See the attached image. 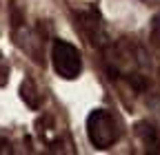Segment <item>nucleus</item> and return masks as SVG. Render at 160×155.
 <instances>
[{"label":"nucleus","mask_w":160,"mask_h":155,"mask_svg":"<svg viewBox=\"0 0 160 155\" xmlns=\"http://www.w3.org/2000/svg\"><path fill=\"white\" fill-rule=\"evenodd\" d=\"M120 129L113 113L107 109H93L87 115V138L96 148H109L118 140Z\"/></svg>","instance_id":"f257e3e1"},{"label":"nucleus","mask_w":160,"mask_h":155,"mask_svg":"<svg viewBox=\"0 0 160 155\" xmlns=\"http://www.w3.org/2000/svg\"><path fill=\"white\" fill-rule=\"evenodd\" d=\"M51 64L58 78L62 80H76L82 71V55L80 51L67 42V40H56L51 47Z\"/></svg>","instance_id":"f03ea898"},{"label":"nucleus","mask_w":160,"mask_h":155,"mask_svg":"<svg viewBox=\"0 0 160 155\" xmlns=\"http://www.w3.org/2000/svg\"><path fill=\"white\" fill-rule=\"evenodd\" d=\"M20 91H22V100H25L31 109H36V106H38V91H36L33 82H31V80H25Z\"/></svg>","instance_id":"7ed1b4c3"},{"label":"nucleus","mask_w":160,"mask_h":155,"mask_svg":"<svg viewBox=\"0 0 160 155\" xmlns=\"http://www.w3.org/2000/svg\"><path fill=\"white\" fill-rule=\"evenodd\" d=\"M138 133L145 138V144H156V129L151 124H138Z\"/></svg>","instance_id":"20e7f679"},{"label":"nucleus","mask_w":160,"mask_h":155,"mask_svg":"<svg viewBox=\"0 0 160 155\" xmlns=\"http://www.w3.org/2000/svg\"><path fill=\"white\" fill-rule=\"evenodd\" d=\"M151 38L160 45V16L153 18V25H151Z\"/></svg>","instance_id":"39448f33"},{"label":"nucleus","mask_w":160,"mask_h":155,"mask_svg":"<svg viewBox=\"0 0 160 155\" xmlns=\"http://www.w3.org/2000/svg\"><path fill=\"white\" fill-rule=\"evenodd\" d=\"M145 5H160V0H142Z\"/></svg>","instance_id":"423d86ee"}]
</instances>
